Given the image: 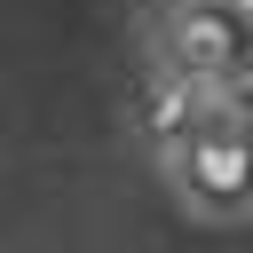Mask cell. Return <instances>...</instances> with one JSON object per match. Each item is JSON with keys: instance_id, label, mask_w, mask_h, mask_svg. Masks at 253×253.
I'll return each instance as SVG.
<instances>
[{"instance_id": "6da1fadb", "label": "cell", "mask_w": 253, "mask_h": 253, "mask_svg": "<svg viewBox=\"0 0 253 253\" xmlns=\"http://www.w3.org/2000/svg\"><path fill=\"white\" fill-rule=\"evenodd\" d=\"M134 126L198 221L253 213V0H150L134 32Z\"/></svg>"}]
</instances>
